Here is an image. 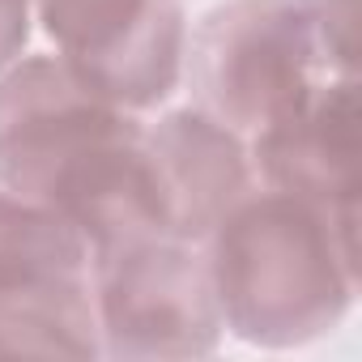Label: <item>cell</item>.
I'll use <instances>...</instances> for the list:
<instances>
[{"label":"cell","instance_id":"cell-1","mask_svg":"<svg viewBox=\"0 0 362 362\" xmlns=\"http://www.w3.org/2000/svg\"><path fill=\"white\" fill-rule=\"evenodd\" d=\"M0 188L60 214L90 252L166 235L145 124L81 86L60 56H18L0 69Z\"/></svg>","mask_w":362,"mask_h":362},{"label":"cell","instance_id":"cell-2","mask_svg":"<svg viewBox=\"0 0 362 362\" xmlns=\"http://www.w3.org/2000/svg\"><path fill=\"white\" fill-rule=\"evenodd\" d=\"M209 277L222 324L260 349L328 337L358 294V222L290 192L252 188L209 230Z\"/></svg>","mask_w":362,"mask_h":362},{"label":"cell","instance_id":"cell-3","mask_svg":"<svg viewBox=\"0 0 362 362\" xmlns=\"http://www.w3.org/2000/svg\"><path fill=\"white\" fill-rule=\"evenodd\" d=\"M197 107L256 136L324 81L354 77L328 52L311 0H226L209 9L184 52Z\"/></svg>","mask_w":362,"mask_h":362},{"label":"cell","instance_id":"cell-4","mask_svg":"<svg viewBox=\"0 0 362 362\" xmlns=\"http://www.w3.org/2000/svg\"><path fill=\"white\" fill-rule=\"evenodd\" d=\"M90 286L107 358H209L222 345L226 324L218 311L209 260L188 239L136 235L98 247Z\"/></svg>","mask_w":362,"mask_h":362},{"label":"cell","instance_id":"cell-5","mask_svg":"<svg viewBox=\"0 0 362 362\" xmlns=\"http://www.w3.org/2000/svg\"><path fill=\"white\" fill-rule=\"evenodd\" d=\"M64 69L124 111L166 103L184 77V0H35Z\"/></svg>","mask_w":362,"mask_h":362},{"label":"cell","instance_id":"cell-6","mask_svg":"<svg viewBox=\"0 0 362 362\" xmlns=\"http://www.w3.org/2000/svg\"><path fill=\"white\" fill-rule=\"evenodd\" d=\"M145 158L162 230L170 239L205 243L209 230L256 188L243 136L201 107L166 111L145 128Z\"/></svg>","mask_w":362,"mask_h":362},{"label":"cell","instance_id":"cell-7","mask_svg":"<svg viewBox=\"0 0 362 362\" xmlns=\"http://www.w3.org/2000/svg\"><path fill=\"white\" fill-rule=\"evenodd\" d=\"M260 184L290 192L332 218L358 222V81L332 77L307 103L252 136Z\"/></svg>","mask_w":362,"mask_h":362},{"label":"cell","instance_id":"cell-8","mask_svg":"<svg viewBox=\"0 0 362 362\" xmlns=\"http://www.w3.org/2000/svg\"><path fill=\"white\" fill-rule=\"evenodd\" d=\"M94 252L60 214L0 188V298L90 286Z\"/></svg>","mask_w":362,"mask_h":362},{"label":"cell","instance_id":"cell-9","mask_svg":"<svg viewBox=\"0 0 362 362\" xmlns=\"http://www.w3.org/2000/svg\"><path fill=\"white\" fill-rule=\"evenodd\" d=\"M94 286L0 298V358H98Z\"/></svg>","mask_w":362,"mask_h":362},{"label":"cell","instance_id":"cell-10","mask_svg":"<svg viewBox=\"0 0 362 362\" xmlns=\"http://www.w3.org/2000/svg\"><path fill=\"white\" fill-rule=\"evenodd\" d=\"M35 22V0H0V69H9L26 43Z\"/></svg>","mask_w":362,"mask_h":362}]
</instances>
